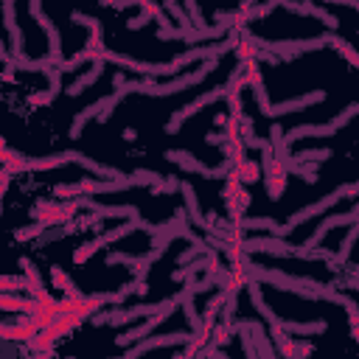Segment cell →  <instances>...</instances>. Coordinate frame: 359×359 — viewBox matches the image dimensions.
Here are the masks:
<instances>
[{"label":"cell","mask_w":359,"mask_h":359,"mask_svg":"<svg viewBox=\"0 0 359 359\" xmlns=\"http://www.w3.org/2000/svg\"><path fill=\"white\" fill-rule=\"evenodd\" d=\"M343 306H345V312H348V320H351V325H356V323H359V306L351 301V297H345V301H343Z\"/></svg>","instance_id":"45"},{"label":"cell","mask_w":359,"mask_h":359,"mask_svg":"<svg viewBox=\"0 0 359 359\" xmlns=\"http://www.w3.org/2000/svg\"><path fill=\"white\" fill-rule=\"evenodd\" d=\"M135 3L149 14V17H152V20H158V25L160 28H171V20H169V14L155 3V0H135Z\"/></svg>","instance_id":"31"},{"label":"cell","mask_w":359,"mask_h":359,"mask_svg":"<svg viewBox=\"0 0 359 359\" xmlns=\"http://www.w3.org/2000/svg\"><path fill=\"white\" fill-rule=\"evenodd\" d=\"M281 6H284L286 12H295V14H309V17H317V20H323V25H325V28H332V32H337V28H340V20H337L334 14H328L323 6H314L312 0H301V3H292V0H281Z\"/></svg>","instance_id":"14"},{"label":"cell","mask_w":359,"mask_h":359,"mask_svg":"<svg viewBox=\"0 0 359 359\" xmlns=\"http://www.w3.org/2000/svg\"><path fill=\"white\" fill-rule=\"evenodd\" d=\"M71 20H73V23H79V25H87V28H90V40H87V48H93V51H104V34H101V23H99L96 17H90V14H84V12H73V14H71Z\"/></svg>","instance_id":"19"},{"label":"cell","mask_w":359,"mask_h":359,"mask_svg":"<svg viewBox=\"0 0 359 359\" xmlns=\"http://www.w3.org/2000/svg\"><path fill=\"white\" fill-rule=\"evenodd\" d=\"M359 242V219L351 225V230H348V236L343 238V245H340V253H334V258H332V269H337L348 256H351V250H354V245Z\"/></svg>","instance_id":"26"},{"label":"cell","mask_w":359,"mask_h":359,"mask_svg":"<svg viewBox=\"0 0 359 359\" xmlns=\"http://www.w3.org/2000/svg\"><path fill=\"white\" fill-rule=\"evenodd\" d=\"M0 160H3V169L6 171H28V160L23 158V155H17V152H12V149L3 143L0 146Z\"/></svg>","instance_id":"28"},{"label":"cell","mask_w":359,"mask_h":359,"mask_svg":"<svg viewBox=\"0 0 359 359\" xmlns=\"http://www.w3.org/2000/svg\"><path fill=\"white\" fill-rule=\"evenodd\" d=\"M180 191H183V197H186V211L191 214V219H194V225H199V227H205V230H214L211 225H205V219H202V214H199V202H197V191L188 186V183H180Z\"/></svg>","instance_id":"25"},{"label":"cell","mask_w":359,"mask_h":359,"mask_svg":"<svg viewBox=\"0 0 359 359\" xmlns=\"http://www.w3.org/2000/svg\"><path fill=\"white\" fill-rule=\"evenodd\" d=\"M129 177H132V183H135V186H149V188L158 186L160 180H163L158 171H149V169H135Z\"/></svg>","instance_id":"36"},{"label":"cell","mask_w":359,"mask_h":359,"mask_svg":"<svg viewBox=\"0 0 359 359\" xmlns=\"http://www.w3.org/2000/svg\"><path fill=\"white\" fill-rule=\"evenodd\" d=\"M53 194H56L59 199H65V197H84L79 183H73V186H56V188H53Z\"/></svg>","instance_id":"44"},{"label":"cell","mask_w":359,"mask_h":359,"mask_svg":"<svg viewBox=\"0 0 359 359\" xmlns=\"http://www.w3.org/2000/svg\"><path fill=\"white\" fill-rule=\"evenodd\" d=\"M242 230H269V233H278V222L275 219H267V216H256V219H238L236 222Z\"/></svg>","instance_id":"34"},{"label":"cell","mask_w":359,"mask_h":359,"mask_svg":"<svg viewBox=\"0 0 359 359\" xmlns=\"http://www.w3.org/2000/svg\"><path fill=\"white\" fill-rule=\"evenodd\" d=\"M28 12H32V17L37 20V25L42 28V32L48 34V45H51V59L53 62H62V37H59L53 20L42 12V0H28Z\"/></svg>","instance_id":"10"},{"label":"cell","mask_w":359,"mask_h":359,"mask_svg":"<svg viewBox=\"0 0 359 359\" xmlns=\"http://www.w3.org/2000/svg\"><path fill=\"white\" fill-rule=\"evenodd\" d=\"M20 269H23V275L28 278V292H32L37 301L42 304V306H56L59 301H53V297L42 289V281H40V273H37V267L32 264V258H20Z\"/></svg>","instance_id":"15"},{"label":"cell","mask_w":359,"mask_h":359,"mask_svg":"<svg viewBox=\"0 0 359 359\" xmlns=\"http://www.w3.org/2000/svg\"><path fill=\"white\" fill-rule=\"evenodd\" d=\"M180 188V180H174V177H163L158 186H152V194H171V191H177Z\"/></svg>","instance_id":"42"},{"label":"cell","mask_w":359,"mask_h":359,"mask_svg":"<svg viewBox=\"0 0 359 359\" xmlns=\"http://www.w3.org/2000/svg\"><path fill=\"white\" fill-rule=\"evenodd\" d=\"M146 23H149V14L143 12V14H138V17H132V20L127 23V25H129V32H140V28H143Z\"/></svg>","instance_id":"46"},{"label":"cell","mask_w":359,"mask_h":359,"mask_svg":"<svg viewBox=\"0 0 359 359\" xmlns=\"http://www.w3.org/2000/svg\"><path fill=\"white\" fill-rule=\"evenodd\" d=\"M227 96V84H222V87H214V90H208V93H202V96H197L191 104H186L183 110H177L174 115H171V121L166 124V132L169 135H177V129L183 127L188 118H194L202 107H208V104H214V101H219V99H225Z\"/></svg>","instance_id":"5"},{"label":"cell","mask_w":359,"mask_h":359,"mask_svg":"<svg viewBox=\"0 0 359 359\" xmlns=\"http://www.w3.org/2000/svg\"><path fill=\"white\" fill-rule=\"evenodd\" d=\"M0 309L3 312H25L34 314L40 309V301H25V297H14L12 292H0Z\"/></svg>","instance_id":"22"},{"label":"cell","mask_w":359,"mask_h":359,"mask_svg":"<svg viewBox=\"0 0 359 359\" xmlns=\"http://www.w3.org/2000/svg\"><path fill=\"white\" fill-rule=\"evenodd\" d=\"M323 45H328V34H320V37H312V40H292V42H267V51L281 56V59H295L297 53L317 51Z\"/></svg>","instance_id":"12"},{"label":"cell","mask_w":359,"mask_h":359,"mask_svg":"<svg viewBox=\"0 0 359 359\" xmlns=\"http://www.w3.org/2000/svg\"><path fill=\"white\" fill-rule=\"evenodd\" d=\"M332 158V152L328 149H317V152H301V155H295L297 163H314V160H328Z\"/></svg>","instance_id":"40"},{"label":"cell","mask_w":359,"mask_h":359,"mask_svg":"<svg viewBox=\"0 0 359 359\" xmlns=\"http://www.w3.org/2000/svg\"><path fill=\"white\" fill-rule=\"evenodd\" d=\"M163 306H166V301H163V304H155V306H132V309L110 312V314H96L93 323H96V325H124V323L140 320V317H146V314H155V312H160Z\"/></svg>","instance_id":"13"},{"label":"cell","mask_w":359,"mask_h":359,"mask_svg":"<svg viewBox=\"0 0 359 359\" xmlns=\"http://www.w3.org/2000/svg\"><path fill=\"white\" fill-rule=\"evenodd\" d=\"M354 214H356V216H359V202H356V205H354Z\"/></svg>","instance_id":"54"},{"label":"cell","mask_w":359,"mask_h":359,"mask_svg":"<svg viewBox=\"0 0 359 359\" xmlns=\"http://www.w3.org/2000/svg\"><path fill=\"white\" fill-rule=\"evenodd\" d=\"M216 68V59H208V62L202 68H197L194 73H186L180 76L169 84H152V82H121L118 84V90H124V93H140V96H158V99H166V96H174V93H183L186 87L202 82L205 76H211Z\"/></svg>","instance_id":"1"},{"label":"cell","mask_w":359,"mask_h":359,"mask_svg":"<svg viewBox=\"0 0 359 359\" xmlns=\"http://www.w3.org/2000/svg\"><path fill=\"white\" fill-rule=\"evenodd\" d=\"M188 340H191V334H188V332H171V334H163V337H146V340H140L138 345L127 348V351H124V359L143 356V354H149V351H155V348H171V345H183V343H188Z\"/></svg>","instance_id":"11"},{"label":"cell","mask_w":359,"mask_h":359,"mask_svg":"<svg viewBox=\"0 0 359 359\" xmlns=\"http://www.w3.org/2000/svg\"><path fill=\"white\" fill-rule=\"evenodd\" d=\"M328 45H334V48L348 59V62L354 65V68H359V51H356L348 40H343V37H337V34H328Z\"/></svg>","instance_id":"30"},{"label":"cell","mask_w":359,"mask_h":359,"mask_svg":"<svg viewBox=\"0 0 359 359\" xmlns=\"http://www.w3.org/2000/svg\"><path fill=\"white\" fill-rule=\"evenodd\" d=\"M135 138H138L135 129H124V140H135Z\"/></svg>","instance_id":"52"},{"label":"cell","mask_w":359,"mask_h":359,"mask_svg":"<svg viewBox=\"0 0 359 359\" xmlns=\"http://www.w3.org/2000/svg\"><path fill=\"white\" fill-rule=\"evenodd\" d=\"M227 118H230V115H225V112H219V115L214 118V121H216V127H225V124H227Z\"/></svg>","instance_id":"50"},{"label":"cell","mask_w":359,"mask_h":359,"mask_svg":"<svg viewBox=\"0 0 359 359\" xmlns=\"http://www.w3.org/2000/svg\"><path fill=\"white\" fill-rule=\"evenodd\" d=\"M104 73V59H99V62H93V68H90L84 76H79L71 87H68V96H82L87 87H93L96 82H99V76Z\"/></svg>","instance_id":"23"},{"label":"cell","mask_w":359,"mask_h":359,"mask_svg":"<svg viewBox=\"0 0 359 359\" xmlns=\"http://www.w3.org/2000/svg\"><path fill=\"white\" fill-rule=\"evenodd\" d=\"M205 140H208V143H214V146H219V143H227V138H225V135H219V132H211V135H208Z\"/></svg>","instance_id":"49"},{"label":"cell","mask_w":359,"mask_h":359,"mask_svg":"<svg viewBox=\"0 0 359 359\" xmlns=\"http://www.w3.org/2000/svg\"><path fill=\"white\" fill-rule=\"evenodd\" d=\"M68 163H73V152H62V155H51V158L28 160V171H51V169L68 166Z\"/></svg>","instance_id":"24"},{"label":"cell","mask_w":359,"mask_h":359,"mask_svg":"<svg viewBox=\"0 0 359 359\" xmlns=\"http://www.w3.org/2000/svg\"><path fill=\"white\" fill-rule=\"evenodd\" d=\"M345 197H351L348 194V186H343V188H337V191H332L328 197H323L320 202H312V205H306L304 211H297V214H292L289 216V222L284 225V227H278V236H284V233H289V230H295L297 225H304V222H309L312 216H320L323 211H328V208H334L340 199H345Z\"/></svg>","instance_id":"6"},{"label":"cell","mask_w":359,"mask_h":359,"mask_svg":"<svg viewBox=\"0 0 359 359\" xmlns=\"http://www.w3.org/2000/svg\"><path fill=\"white\" fill-rule=\"evenodd\" d=\"M163 6H166V12L174 17V23H180V28H191L194 23L188 20V14H186V9L177 3V0H163Z\"/></svg>","instance_id":"35"},{"label":"cell","mask_w":359,"mask_h":359,"mask_svg":"<svg viewBox=\"0 0 359 359\" xmlns=\"http://www.w3.org/2000/svg\"><path fill=\"white\" fill-rule=\"evenodd\" d=\"M354 284H356V286H359V278H354Z\"/></svg>","instance_id":"55"},{"label":"cell","mask_w":359,"mask_h":359,"mask_svg":"<svg viewBox=\"0 0 359 359\" xmlns=\"http://www.w3.org/2000/svg\"><path fill=\"white\" fill-rule=\"evenodd\" d=\"M236 51H238V56H242V62H253V59L261 53L258 45H256V40L250 37V32H242V40H238Z\"/></svg>","instance_id":"32"},{"label":"cell","mask_w":359,"mask_h":359,"mask_svg":"<svg viewBox=\"0 0 359 359\" xmlns=\"http://www.w3.org/2000/svg\"><path fill=\"white\" fill-rule=\"evenodd\" d=\"M107 104H110V96H104V99H99L96 104H90V107H84L79 115H76V121H73V127H71V138H82V129L87 127V121L90 118H99L104 110H107Z\"/></svg>","instance_id":"20"},{"label":"cell","mask_w":359,"mask_h":359,"mask_svg":"<svg viewBox=\"0 0 359 359\" xmlns=\"http://www.w3.org/2000/svg\"><path fill=\"white\" fill-rule=\"evenodd\" d=\"M230 199H236L238 205H242V208H245V211H247V208H250V202H253V197H250V191H245V188H238V194H236V197H230Z\"/></svg>","instance_id":"47"},{"label":"cell","mask_w":359,"mask_h":359,"mask_svg":"<svg viewBox=\"0 0 359 359\" xmlns=\"http://www.w3.org/2000/svg\"><path fill=\"white\" fill-rule=\"evenodd\" d=\"M79 208H82V199L76 197L73 202H37L32 214H34V219H40L51 227V225H59V222H68Z\"/></svg>","instance_id":"8"},{"label":"cell","mask_w":359,"mask_h":359,"mask_svg":"<svg viewBox=\"0 0 359 359\" xmlns=\"http://www.w3.org/2000/svg\"><path fill=\"white\" fill-rule=\"evenodd\" d=\"M359 216L354 214V211H348V214H334V216H328V219H323V225L309 236V242H306V247H317L323 238H325V233L328 230H334V227H343V225H354Z\"/></svg>","instance_id":"18"},{"label":"cell","mask_w":359,"mask_h":359,"mask_svg":"<svg viewBox=\"0 0 359 359\" xmlns=\"http://www.w3.org/2000/svg\"><path fill=\"white\" fill-rule=\"evenodd\" d=\"M256 90V101L261 107V112L267 118H281V115H289V112H297V110H306L312 104H323L325 101V90H312V93L301 96V99H289V101H281V104H269L267 99V90H264V82L253 87Z\"/></svg>","instance_id":"4"},{"label":"cell","mask_w":359,"mask_h":359,"mask_svg":"<svg viewBox=\"0 0 359 359\" xmlns=\"http://www.w3.org/2000/svg\"><path fill=\"white\" fill-rule=\"evenodd\" d=\"M211 340H214V345H216V348H222V345H227V343H230V323H227V320H225V323H219V325L214 328V337H211Z\"/></svg>","instance_id":"39"},{"label":"cell","mask_w":359,"mask_h":359,"mask_svg":"<svg viewBox=\"0 0 359 359\" xmlns=\"http://www.w3.org/2000/svg\"><path fill=\"white\" fill-rule=\"evenodd\" d=\"M281 328L292 337H312V334H323L328 323L325 320H314V323H295V320H281Z\"/></svg>","instance_id":"21"},{"label":"cell","mask_w":359,"mask_h":359,"mask_svg":"<svg viewBox=\"0 0 359 359\" xmlns=\"http://www.w3.org/2000/svg\"><path fill=\"white\" fill-rule=\"evenodd\" d=\"M14 289L28 292V278H25V275H20V278H14V275H3V278H0V292H14Z\"/></svg>","instance_id":"38"},{"label":"cell","mask_w":359,"mask_h":359,"mask_svg":"<svg viewBox=\"0 0 359 359\" xmlns=\"http://www.w3.org/2000/svg\"><path fill=\"white\" fill-rule=\"evenodd\" d=\"M9 183H12V171L3 169V174H0V194H6V191H9Z\"/></svg>","instance_id":"48"},{"label":"cell","mask_w":359,"mask_h":359,"mask_svg":"<svg viewBox=\"0 0 359 359\" xmlns=\"http://www.w3.org/2000/svg\"><path fill=\"white\" fill-rule=\"evenodd\" d=\"M359 115V101H351L337 118H332L328 124H301V127H292V129H286L284 132V140L286 143H295V140H304V138H332V135H337L351 118H356Z\"/></svg>","instance_id":"2"},{"label":"cell","mask_w":359,"mask_h":359,"mask_svg":"<svg viewBox=\"0 0 359 359\" xmlns=\"http://www.w3.org/2000/svg\"><path fill=\"white\" fill-rule=\"evenodd\" d=\"M180 304H177V297H171V301H166V306L160 309V312H155V314H149V320L143 323V325H138V328H132V332H127V334H121V337H118L115 343L118 345H129V343H140V340H146L149 334H152L155 332V328L160 325V323H166L169 317H171V312L177 309Z\"/></svg>","instance_id":"7"},{"label":"cell","mask_w":359,"mask_h":359,"mask_svg":"<svg viewBox=\"0 0 359 359\" xmlns=\"http://www.w3.org/2000/svg\"><path fill=\"white\" fill-rule=\"evenodd\" d=\"M51 278H53V286H59V289H68L73 281H71V275L65 273L62 267H51Z\"/></svg>","instance_id":"41"},{"label":"cell","mask_w":359,"mask_h":359,"mask_svg":"<svg viewBox=\"0 0 359 359\" xmlns=\"http://www.w3.org/2000/svg\"><path fill=\"white\" fill-rule=\"evenodd\" d=\"M348 194H351V199H354V197H359V180H356L354 186H348Z\"/></svg>","instance_id":"51"},{"label":"cell","mask_w":359,"mask_h":359,"mask_svg":"<svg viewBox=\"0 0 359 359\" xmlns=\"http://www.w3.org/2000/svg\"><path fill=\"white\" fill-rule=\"evenodd\" d=\"M166 160H171V163H177L180 169H186V171H194V174H202V177H225L227 174V169H230V163L233 160H225L222 166H216V169H211V166H205V163H199L191 152H183V149H171V152H166Z\"/></svg>","instance_id":"9"},{"label":"cell","mask_w":359,"mask_h":359,"mask_svg":"<svg viewBox=\"0 0 359 359\" xmlns=\"http://www.w3.org/2000/svg\"><path fill=\"white\" fill-rule=\"evenodd\" d=\"M45 222H34V225H28V227H20V230H14V238H17V242H28V238H37V236H42L45 233Z\"/></svg>","instance_id":"37"},{"label":"cell","mask_w":359,"mask_h":359,"mask_svg":"<svg viewBox=\"0 0 359 359\" xmlns=\"http://www.w3.org/2000/svg\"><path fill=\"white\" fill-rule=\"evenodd\" d=\"M273 337H275L278 351H281L284 356H289V359H295V356H309V354L314 351L312 343H295L292 334H286L281 325H273Z\"/></svg>","instance_id":"17"},{"label":"cell","mask_w":359,"mask_h":359,"mask_svg":"<svg viewBox=\"0 0 359 359\" xmlns=\"http://www.w3.org/2000/svg\"><path fill=\"white\" fill-rule=\"evenodd\" d=\"M236 174H238V180H242V183H258L261 180V166L256 163V160H245V163H238L236 166Z\"/></svg>","instance_id":"33"},{"label":"cell","mask_w":359,"mask_h":359,"mask_svg":"<svg viewBox=\"0 0 359 359\" xmlns=\"http://www.w3.org/2000/svg\"><path fill=\"white\" fill-rule=\"evenodd\" d=\"M37 332H34V325L32 323H23V325H0V337L3 340H32Z\"/></svg>","instance_id":"29"},{"label":"cell","mask_w":359,"mask_h":359,"mask_svg":"<svg viewBox=\"0 0 359 359\" xmlns=\"http://www.w3.org/2000/svg\"><path fill=\"white\" fill-rule=\"evenodd\" d=\"M245 253H273V256H295V247H289L281 238H247L242 242Z\"/></svg>","instance_id":"16"},{"label":"cell","mask_w":359,"mask_h":359,"mask_svg":"<svg viewBox=\"0 0 359 359\" xmlns=\"http://www.w3.org/2000/svg\"><path fill=\"white\" fill-rule=\"evenodd\" d=\"M135 230H149V233H152L155 236V230L158 227H152V225H149V222H143L140 216L138 219H129L127 225H118V227H112V230H107V233H101L99 238H93V242H87V245H82L76 253H73V261L76 264H84L87 258H93L104 245H112V242H121V238L124 236H129V233H135Z\"/></svg>","instance_id":"3"},{"label":"cell","mask_w":359,"mask_h":359,"mask_svg":"<svg viewBox=\"0 0 359 359\" xmlns=\"http://www.w3.org/2000/svg\"><path fill=\"white\" fill-rule=\"evenodd\" d=\"M186 9H188V14H191L194 28H205V17H202V12H199V3H197V0H186Z\"/></svg>","instance_id":"43"},{"label":"cell","mask_w":359,"mask_h":359,"mask_svg":"<svg viewBox=\"0 0 359 359\" xmlns=\"http://www.w3.org/2000/svg\"><path fill=\"white\" fill-rule=\"evenodd\" d=\"M250 297H253V306L261 312V317L269 323V325H281V320L275 317V312L269 309L267 304H264V295H261V286L256 284V281H250Z\"/></svg>","instance_id":"27"},{"label":"cell","mask_w":359,"mask_h":359,"mask_svg":"<svg viewBox=\"0 0 359 359\" xmlns=\"http://www.w3.org/2000/svg\"><path fill=\"white\" fill-rule=\"evenodd\" d=\"M351 337L359 343V323H356V325H351Z\"/></svg>","instance_id":"53"}]
</instances>
